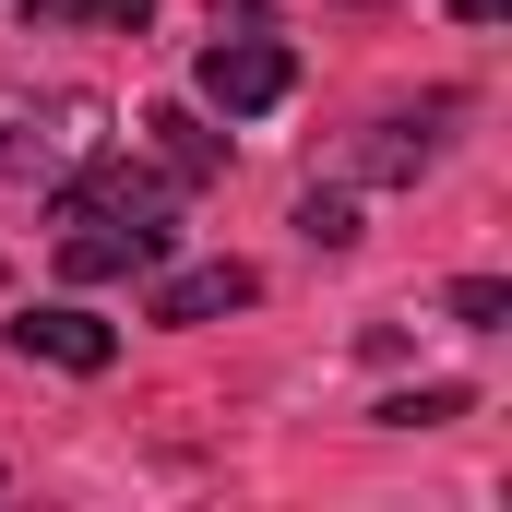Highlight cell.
Returning a JSON list of instances; mask_svg holds the SVG:
<instances>
[{"label": "cell", "instance_id": "obj_8", "mask_svg": "<svg viewBox=\"0 0 512 512\" xmlns=\"http://www.w3.org/2000/svg\"><path fill=\"white\" fill-rule=\"evenodd\" d=\"M155 155H167V179H179V191H203V179H227V143H215V131L191 120V108H155Z\"/></svg>", "mask_w": 512, "mask_h": 512}, {"label": "cell", "instance_id": "obj_1", "mask_svg": "<svg viewBox=\"0 0 512 512\" xmlns=\"http://www.w3.org/2000/svg\"><path fill=\"white\" fill-rule=\"evenodd\" d=\"M191 96L227 108V120H262V108L298 96V48H286V36H215V48L191 60Z\"/></svg>", "mask_w": 512, "mask_h": 512}, {"label": "cell", "instance_id": "obj_3", "mask_svg": "<svg viewBox=\"0 0 512 512\" xmlns=\"http://www.w3.org/2000/svg\"><path fill=\"white\" fill-rule=\"evenodd\" d=\"M96 131V96H0V179H24V167H48V155H72Z\"/></svg>", "mask_w": 512, "mask_h": 512}, {"label": "cell", "instance_id": "obj_10", "mask_svg": "<svg viewBox=\"0 0 512 512\" xmlns=\"http://www.w3.org/2000/svg\"><path fill=\"white\" fill-rule=\"evenodd\" d=\"M465 405H477L465 382H417V393H393V405H382V429H441V417H465Z\"/></svg>", "mask_w": 512, "mask_h": 512}, {"label": "cell", "instance_id": "obj_13", "mask_svg": "<svg viewBox=\"0 0 512 512\" xmlns=\"http://www.w3.org/2000/svg\"><path fill=\"white\" fill-rule=\"evenodd\" d=\"M501 12H512V0H453V24H501Z\"/></svg>", "mask_w": 512, "mask_h": 512}, {"label": "cell", "instance_id": "obj_6", "mask_svg": "<svg viewBox=\"0 0 512 512\" xmlns=\"http://www.w3.org/2000/svg\"><path fill=\"white\" fill-rule=\"evenodd\" d=\"M262 274L251 262H191V274H155V322H227V310H251Z\"/></svg>", "mask_w": 512, "mask_h": 512}, {"label": "cell", "instance_id": "obj_12", "mask_svg": "<svg viewBox=\"0 0 512 512\" xmlns=\"http://www.w3.org/2000/svg\"><path fill=\"white\" fill-rule=\"evenodd\" d=\"M501 310H512V286H501V274H465V286H453V322H465V334H489Z\"/></svg>", "mask_w": 512, "mask_h": 512}, {"label": "cell", "instance_id": "obj_11", "mask_svg": "<svg viewBox=\"0 0 512 512\" xmlns=\"http://www.w3.org/2000/svg\"><path fill=\"white\" fill-rule=\"evenodd\" d=\"M298 239H310V251H346V239H358V203H346V191H310V203H298Z\"/></svg>", "mask_w": 512, "mask_h": 512}, {"label": "cell", "instance_id": "obj_7", "mask_svg": "<svg viewBox=\"0 0 512 512\" xmlns=\"http://www.w3.org/2000/svg\"><path fill=\"white\" fill-rule=\"evenodd\" d=\"M155 0H24V36H143Z\"/></svg>", "mask_w": 512, "mask_h": 512}, {"label": "cell", "instance_id": "obj_2", "mask_svg": "<svg viewBox=\"0 0 512 512\" xmlns=\"http://www.w3.org/2000/svg\"><path fill=\"white\" fill-rule=\"evenodd\" d=\"M167 167H143V155H84L72 179H60V227H84V215H143V227H167Z\"/></svg>", "mask_w": 512, "mask_h": 512}, {"label": "cell", "instance_id": "obj_4", "mask_svg": "<svg viewBox=\"0 0 512 512\" xmlns=\"http://www.w3.org/2000/svg\"><path fill=\"white\" fill-rule=\"evenodd\" d=\"M167 262V227H143V215H84L72 239H60V274L72 286H108V274H155Z\"/></svg>", "mask_w": 512, "mask_h": 512}, {"label": "cell", "instance_id": "obj_9", "mask_svg": "<svg viewBox=\"0 0 512 512\" xmlns=\"http://www.w3.org/2000/svg\"><path fill=\"white\" fill-rule=\"evenodd\" d=\"M429 155H441V131H417V120H382L370 143H358V179H417Z\"/></svg>", "mask_w": 512, "mask_h": 512}, {"label": "cell", "instance_id": "obj_5", "mask_svg": "<svg viewBox=\"0 0 512 512\" xmlns=\"http://www.w3.org/2000/svg\"><path fill=\"white\" fill-rule=\"evenodd\" d=\"M12 346H24V358H48V370H72V382H96V370L120 358V334H108L96 310H24V322H12Z\"/></svg>", "mask_w": 512, "mask_h": 512}]
</instances>
